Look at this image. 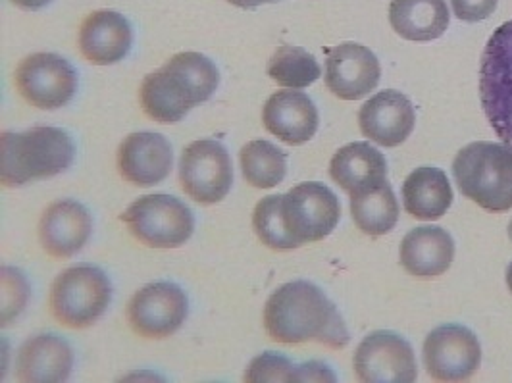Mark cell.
Returning a JSON list of instances; mask_svg holds the SVG:
<instances>
[{
    "label": "cell",
    "instance_id": "6da1fadb",
    "mask_svg": "<svg viewBox=\"0 0 512 383\" xmlns=\"http://www.w3.org/2000/svg\"><path fill=\"white\" fill-rule=\"evenodd\" d=\"M264 328L270 339L285 345L318 341L330 349H343L349 343L339 310L310 281H289L270 295L264 307Z\"/></svg>",
    "mask_w": 512,
    "mask_h": 383
},
{
    "label": "cell",
    "instance_id": "7a4b0ae2",
    "mask_svg": "<svg viewBox=\"0 0 512 383\" xmlns=\"http://www.w3.org/2000/svg\"><path fill=\"white\" fill-rule=\"evenodd\" d=\"M2 185L18 187L33 179H49L66 172L74 158L76 145L60 128L39 126L24 133H2Z\"/></svg>",
    "mask_w": 512,
    "mask_h": 383
},
{
    "label": "cell",
    "instance_id": "3957f363",
    "mask_svg": "<svg viewBox=\"0 0 512 383\" xmlns=\"http://www.w3.org/2000/svg\"><path fill=\"white\" fill-rule=\"evenodd\" d=\"M459 191L487 212L512 208V147L478 141L459 151L453 162Z\"/></svg>",
    "mask_w": 512,
    "mask_h": 383
},
{
    "label": "cell",
    "instance_id": "277c9868",
    "mask_svg": "<svg viewBox=\"0 0 512 383\" xmlns=\"http://www.w3.org/2000/svg\"><path fill=\"white\" fill-rule=\"evenodd\" d=\"M112 299V285L101 268L74 266L62 272L51 289L54 318L72 330L93 326Z\"/></svg>",
    "mask_w": 512,
    "mask_h": 383
},
{
    "label": "cell",
    "instance_id": "5b68a950",
    "mask_svg": "<svg viewBox=\"0 0 512 383\" xmlns=\"http://www.w3.org/2000/svg\"><path fill=\"white\" fill-rule=\"evenodd\" d=\"M480 99L489 126L512 147V20L487 41L480 70Z\"/></svg>",
    "mask_w": 512,
    "mask_h": 383
},
{
    "label": "cell",
    "instance_id": "8992f818",
    "mask_svg": "<svg viewBox=\"0 0 512 383\" xmlns=\"http://www.w3.org/2000/svg\"><path fill=\"white\" fill-rule=\"evenodd\" d=\"M131 235L151 249H176L189 241L195 218L189 206L172 195H147L122 214Z\"/></svg>",
    "mask_w": 512,
    "mask_h": 383
},
{
    "label": "cell",
    "instance_id": "52a82bcc",
    "mask_svg": "<svg viewBox=\"0 0 512 383\" xmlns=\"http://www.w3.org/2000/svg\"><path fill=\"white\" fill-rule=\"evenodd\" d=\"M180 183L189 199L199 205H216L233 185V168L226 147L214 139H199L183 149Z\"/></svg>",
    "mask_w": 512,
    "mask_h": 383
},
{
    "label": "cell",
    "instance_id": "ba28073f",
    "mask_svg": "<svg viewBox=\"0 0 512 383\" xmlns=\"http://www.w3.org/2000/svg\"><path fill=\"white\" fill-rule=\"evenodd\" d=\"M282 214L287 231L303 245L322 241L337 228L341 205L328 185L305 181L283 195Z\"/></svg>",
    "mask_w": 512,
    "mask_h": 383
},
{
    "label": "cell",
    "instance_id": "9c48e42d",
    "mask_svg": "<svg viewBox=\"0 0 512 383\" xmlns=\"http://www.w3.org/2000/svg\"><path fill=\"white\" fill-rule=\"evenodd\" d=\"M16 87L31 106L56 110L74 99L77 74L66 58L52 52H35L16 68Z\"/></svg>",
    "mask_w": 512,
    "mask_h": 383
},
{
    "label": "cell",
    "instance_id": "30bf717a",
    "mask_svg": "<svg viewBox=\"0 0 512 383\" xmlns=\"http://www.w3.org/2000/svg\"><path fill=\"white\" fill-rule=\"evenodd\" d=\"M187 312L189 301L181 287L170 281H154L131 297L129 326L143 339H164L180 330Z\"/></svg>",
    "mask_w": 512,
    "mask_h": 383
},
{
    "label": "cell",
    "instance_id": "8fae6325",
    "mask_svg": "<svg viewBox=\"0 0 512 383\" xmlns=\"http://www.w3.org/2000/svg\"><path fill=\"white\" fill-rule=\"evenodd\" d=\"M482 362V347L474 333L461 324H445L424 341V364L436 382H466Z\"/></svg>",
    "mask_w": 512,
    "mask_h": 383
},
{
    "label": "cell",
    "instance_id": "7c38bea8",
    "mask_svg": "<svg viewBox=\"0 0 512 383\" xmlns=\"http://www.w3.org/2000/svg\"><path fill=\"white\" fill-rule=\"evenodd\" d=\"M353 366L364 383H410L418 374L409 341L385 330L370 333L360 341Z\"/></svg>",
    "mask_w": 512,
    "mask_h": 383
},
{
    "label": "cell",
    "instance_id": "4fadbf2b",
    "mask_svg": "<svg viewBox=\"0 0 512 383\" xmlns=\"http://www.w3.org/2000/svg\"><path fill=\"white\" fill-rule=\"evenodd\" d=\"M380 77L376 54L360 43H341L328 54L324 79L337 99L359 101L378 87Z\"/></svg>",
    "mask_w": 512,
    "mask_h": 383
},
{
    "label": "cell",
    "instance_id": "5bb4252c",
    "mask_svg": "<svg viewBox=\"0 0 512 383\" xmlns=\"http://www.w3.org/2000/svg\"><path fill=\"white\" fill-rule=\"evenodd\" d=\"M416 124L414 106L399 91L385 89L362 104L359 126L362 135L380 147H399L412 133Z\"/></svg>",
    "mask_w": 512,
    "mask_h": 383
},
{
    "label": "cell",
    "instance_id": "9a60e30c",
    "mask_svg": "<svg viewBox=\"0 0 512 383\" xmlns=\"http://www.w3.org/2000/svg\"><path fill=\"white\" fill-rule=\"evenodd\" d=\"M172 166V145L160 133H131L118 149V172L137 187H151L164 181L170 176Z\"/></svg>",
    "mask_w": 512,
    "mask_h": 383
},
{
    "label": "cell",
    "instance_id": "2e32d148",
    "mask_svg": "<svg viewBox=\"0 0 512 383\" xmlns=\"http://www.w3.org/2000/svg\"><path fill=\"white\" fill-rule=\"evenodd\" d=\"M93 230L89 210L76 201H56L41 216L39 241L47 255L70 258L79 253Z\"/></svg>",
    "mask_w": 512,
    "mask_h": 383
},
{
    "label": "cell",
    "instance_id": "e0dca14e",
    "mask_svg": "<svg viewBox=\"0 0 512 383\" xmlns=\"http://www.w3.org/2000/svg\"><path fill=\"white\" fill-rule=\"evenodd\" d=\"M133 33L128 18L114 10H97L79 27L77 45L95 66H110L128 56Z\"/></svg>",
    "mask_w": 512,
    "mask_h": 383
},
{
    "label": "cell",
    "instance_id": "ac0fdd59",
    "mask_svg": "<svg viewBox=\"0 0 512 383\" xmlns=\"http://www.w3.org/2000/svg\"><path fill=\"white\" fill-rule=\"evenodd\" d=\"M262 124L274 137L291 147L308 143L318 131V110L299 91H278L262 108Z\"/></svg>",
    "mask_w": 512,
    "mask_h": 383
},
{
    "label": "cell",
    "instance_id": "d6986e66",
    "mask_svg": "<svg viewBox=\"0 0 512 383\" xmlns=\"http://www.w3.org/2000/svg\"><path fill=\"white\" fill-rule=\"evenodd\" d=\"M401 264L414 278L430 280L443 276L455 260V241L439 226H420L401 241Z\"/></svg>",
    "mask_w": 512,
    "mask_h": 383
},
{
    "label": "cell",
    "instance_id": "ffe728a7",
    "mask_svg": "<svg viewBox=\"0 0 512 383\" xmlns=\"http://www.w3.org/2000/svg\"><path fill=\"white\" fill-rule=\"evenodd\" d=\"M74 368L72 347L56 335H37L27 339L18 353V380L22 382H66Z\"/></svg>",
    "mask_w": 512,
    "mask_h": 383
},
{
    "label": "cell",
    "instance_id": "44dd1931",
    "mask_svg": "<svg viewBox=\"0 0 512 383\" xmlns=\"http://www.w3.org/2000/svg\"><path fill=\"white\" fill-rule=\"evenodd\" d=\"M330 176L349 197H355L387 181V162L370 143H349L333 154Z\"/></svg>",
    "mask_w": 512,
    "mask_h": 383
},
{
    "label": "cell",
    "instance_id": "7402d4cb",
    "mask_svg": "<svg viewBox=\"0 0 512 383\" xmlns=\"http://www.w3.org/2000/svg\"><path fill=\"white\" fill-rule=\"evenodd\" d=\"M389 24L407 41H436L449 27V8L445 0H393Z\"/></svg>",
    "mask_w": 512,
    "mask_h": 383
},
{
    "label": "cell",
    "instance_id": "603a6c76",
    "mask_svg": "<svg viewBox=\"0 0 512 383\" xmlns=\"http://www.w3.org/2000/svg\"><path fill=\"white\" fill-rule=\"evenodd\" d=\"M403 201L412 218L439 220L453 205V189L447 174L430 166L414 170L403 183Z\"/></svg>",
    "mask_w": 512,
    "mask_h": 383
},
{
    "label": "cell",
    "instance_id": "cb8c5ba5",
    "mask_svg": "<svg viewBox=\"0 0 512 383\" xmlns=\"http://www.w3.org/2000/svg\"><path fill=\"white\" fill-rule=\"evenodd\" d=\"M351 216L355 226L370 237H380L393 230L399 220V203L391 185L385 181L351 197Z\"/></svg>",
    "mask_w": 512,
    "mask_h": 383
},
{
    "label": "cell",
    "instance_id": "d4e9b609",
    "mask_svg": "<svg viewBox=\"0 0 512 383\" xmlns=\"http://www.w3.org/2000/svg\"><path fill=\"white\" fill-rule=\"evenodd\" d=\"M239 162L243 178L256 189H272L287 174V156L280 147L264 139L247 143L239 153Z\"/></svg>",
    "mask_w": 512,
    "mask_h": 383
},
{
    "label": "cell",
    "instance_id": "484cf974",
    "mask_svg": "<svg viewBox=\"0 0 512 383\" xmlns=\"http://www.w3.org/2000/svg\"><path fill=\"white\" fill-rule=\"evenodd\" d=\"M320 74L322 70L316 58L305 49L293 45H283L274 52L268 66V76L278 85L289 89H305L312 85Z\"/></svg>",
    "mask_w": 512,
    "mask_h": 383
},
{
    "label": "cell",
    "instance_id": "4316f807",
    "mask_svg": "<svg viewBox=\"0 0 512 383\" xmlns=\"http://www.w3.org/2000/svg\"><path fill=\"white\" fill-rule=\"evenodd\" d=\"M282 195H270L262 199L253 214V228L258 239L274 251H291L301 243L287 231L282 214Z\"/></svg>",
    "mask_w": 512,
    "mask_h": 383
},
{
    "label": "cell",
    "instance_id": "83f0119b",
    "mask_svg": "<svg viewBox=\"0 0 512 383\" xmlns=\"http://www.w3.org/2000/svg\"><path fill=\"white\" fill-rule=\"evenodd\" d=\"M245 382H297V366L278 353H264L249 364Z\"/></svg>",
    "mask_w": 512,
    "mask_h": 383
},
{
    "label": "cell",
    "instance_id": "f1b7e54d",
    "mask_svg": "<svg viewBox=\"0 0 512 383\" xmlns=\"http://www.w3.org/2000/svg\"><path fill=\"white\" fill-rule=\"evenodd\" d=\"M29 285L16 268H2V326H8L26 307Z\"/></svg>",
    "mask_w": 512,
    "mask_h": 383
},
{
    "label": "cell",
    "instance_id": "f546056e",
    "mask_svg": "<svg viewBox=\"0 0 512 383\" xmlns=\"http://www.w3.org/2000/svg\"><path fill=\"white\" fill-rule=\"evenodd\" d=\"M497 2L499 0H451V6L459 20L468 22V24H476V22L486 20L495 12Z\"/></svg>",
    "mask_w": 512,
    "mask_h": 383
},
{
    "label": "cell",
    "instance_id": "4dcf8cb0",
    "mask_svg": "<svg viewBox=\"0 0 512 383\" xmlns=\"http://www.w3.org/2000/svg\"><path fill=\"white\" fill-rule=\"evenodd\" d=\"M297 382H335V376L326 364L307 362L297 366Z\"/></svg>",
    "mask_w": 512,
    "mask_h": 383
},
{
    "label": "cell",
    "instance_id": "1f68e13d",
    "mask_svg": "<svg viewBox=\"0 0 512 383\" xmlns=\"http://www.w3.org/2000/svg\"><path fill=\"white\" fill-rule=\"evenodd\" d=\"M16 6L24 8V10H41L47 4H51L52 0H12Z\"/></svg>",
    "mask_w": 512,
    "mask_h": 383
},
{
    "label": "cell",
    "instance_id": "d6a6232c",
    "mask_svg": "<svg viewBox=\"0 0 512 383\" xmlns=\"http://www.w3.org/2000/svg\"><path fill=\"white\" fill-rule=\"evenodd\" d=\"M233 6H239V8H256V6H262V4H276V2H282V0H228Z\"/></svg>",
    "mask_w": 512,
    "mask_h": 383
},
{
    "label": "cell",
    "instance_id": "836d02e7",
    "mask_svg": "<svg viewBox=\"0 0 512 383\" xmlns=\"http://www.w3.org/2000/svg\"><path fill=\"white\" fill-rule=\"evenodd\" d=\"M505 278H507V285H509L512 293V262L509 264V268H507V276Z\"/></svg>",
    "mask_w": 512,
    "mask_h": 383
},
{
    "label": "cell",
    "instance_id": "e575fe53",
    "mask_svg": "<svg viewBox=\"0 0 512 383\" xmlns=\"http://www.w3.org/2000/svg\"><path fill=\"white\" fill-rule=\"evenodd\" d=\"M509 237H511V241H512V222H511V224H509Z\"/></svg>",
    "mask_w": 512,
    "mask_h": 383
}]
</instances>
